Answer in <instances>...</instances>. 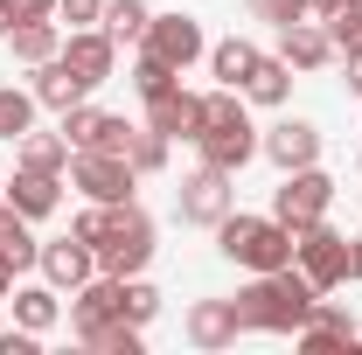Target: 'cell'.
Returning a JSON list of instances; mask_svg holds the SVG:
<instances>
[{
    "label": "cell",
    "instance_id": "1",
    "mask_svg": "<svg viewBox=\"0 0 362 355\" xmlns=\"http://www.w3.org/2000/svg\"><path fill=\"white\" fill-rule=\"evenodd\" d=\"M314 300H320V286L307 272L279 265V272H251V286L237 293V313H244V327H258V334H300L307 313H314Z\"/></svg>",
    "mask_w": 362,
    "mask_h": 355
},
{
    "label": "cell",
    "instance_id": "2",
    "mask_svg": "<svg viewBox=\"0 0 362 355\" xmlns=\"http://www.w3.org/2000/svg\"><path fill=\"white\" fill-rule=\"evenodd\" d=\"M216 251H223L230 265H244V272H279V265H293V230L279 216H244V209H230V216L216 223Z\"/></svg>",
    "mask_w": 362,
    "mask_h": 355
},
{
    "label": "cell",
    "instance_id": "3",
    "mask_svg": "<svg viewBox=\"0 0 362 355\" xmlns=\"http://www.w3.org/2000/svg\"><path fill=\"white\" fill-rule=\"evenodd\" d=\"M146 265H153V216L139 202H112L105 237H98V272L105 279H133Z\"/></svg>",
    "mask_w": 362,
    "mask_h": 355
},
{
    "label": "cell",
    "instance_id": "4",
    "mask_svg": "<svg viewBox=\"0 0 362 355\" xmlns=\"http://www.w3.org/2000/svg\"><path fill=\"white\" fill-rule=\"evenodd\" d=\"M293 265L314 279L320 293H334V286H349V237L334 230V223H300L293 230Z\"/></svg>",
    "mask_w": 362,
    "mask_h": 355
},
{
    "label": "cell",
    "instance_id": "5",
    "mask_svg": "<svg viewBox=\"0 0 362 355\" xmlns=\"http://www.w3.org/2000/svg\"><path fill=\"white\" fill-rule=\"evenodd\" d=\"M327 209H334V175H320V161H314V168H293V175L279 181V195H272V216L286 223V230L320 223Z\"/></svg>",
    "mask_w": 362,
    "mask_h": 355
},
{
    "label": "cell",
    "instance_id": "6",
    "mask_svg": "<svg viewBox=\"0 0 362 355\" xmlns=\"http://www.w3.org/2000/svg\"><path fill=\"white\" fill-rule=\"evenodd\" d=\"M133 181L139 168L126 153H70V188L84 202H133Z\"/></svg>",
    "mask_w": 362,
    "mask_h": 355
},
{
    "label": "cell",
    "instance_id": "7",
    "mask_svg": "<svg viewBox=\"0 0 362 355\" xmlns=\"http://www.w3.org/2000/svg\"><path fill=\"white\" fill-rule=\"evenodd\" d=\"M237 175H223V168H195V175L181 181V195H175V209H181V223H195V230H216V223L237 209V188H230Z\"/></svg>",
    "mask_w": 362,
    "mask_h": 355
},
{
    "label": "cell",
    "instance_id": "8",
    "mask_svg": "<svg viewBox=\"0 0 362 355\" xmlns=\"http://www.w3.org/2000/svg\"><path fill=\"white\" fill-rule=\"evenodd\" d=\"M139 49H153V56H160V63H175V70H188V63H202V56H209V35H202V21H195V14H153V21H146V42Z\"/></svg>",
    "mask_w": 362,
    "mask_h": 355
},
{
    "label": "cell",
    "instance_id": "9",
    "mask_svg": "<svg viewBox=\"0 0 362 355\" xmlns=\"http://www.w3.org/2000/svg\"><path fill=\"white\" fill-rule=\"evenodd\" d=\"M258 153H265L279 175L314 168V161H320V126H314V119H279L272 133H258Z\"/></svg>",
    "mask_w": 362,
    "mask_h": 355
},
{
    "label": "cell",
    "instance_id": "10",
    "mask_svg": "<svg viewBox=\"0 0 362 355\" xmlns=\"http://www.w3.org/2000/svg\"><path fill=\"white\" fill-rule=\"evenodd\" d=\"M63 63L98 91V84H112V70H119V42H112L105 28H70V35H63Z\"/></svg>",
    "mask_w": 362,
    "mask_h": 355
},
{
    "label": "cell",
    "instance_id": "11",
    "mask_svg": "<svg viewBox=\"0 0 362 355\" xmlns=\"http://www.w3.org/2000/svg\"><path fill=\"white\" fill-rule=\"evenodd\" d=\"M42 279L56 286V293H77L84 279H98V251H90L84 237H56V244H42Z\"/></svg>",
    "mask_w": 362,
    "mask_h": 355
},
{
    "label": "cell",
    "instance_id": "12",
    "mask_svg": "<svg viewBox=\"0 0 362 355\" xmlns=\"http://www.w3.org/2000/svg\"><path fill=\"white\" fill-rule=\"evenodd\" d=\"M146 126L168 139H188L195 146V133H202V91H160V98H146Z\"/></svg>",
    "mask_w": 362,
    "mask_h": 355
},
{
    "label": "cell",
    "instance_id": "13",
    "mask_svg": "<svg viewBox=\"0 0 362 355\" xmlns=\"http://www.w3.org/2000/svg\"><path fill=\"white\" fill-rule=\"evenodd\" d=\"M195 153H202L209 168L237 175V168H251V161H258V126H251V119H230V126H216V133L195 139Z\"/></svg>",
    "mask_w": 362,
    "mask_h": 355
},
{
    "label": "cell",
    "instance_id": "14",
    "mask_svg": "<svg viewBox=\"0 0 362 355\" xmlns=\"http://www.w3.org/2000/svg\"><path fill=\"white\" fill-rule=\"evenodd\" d=\"M181 327H188V342H195V349L216 355V349H230V342L244 334V313H237V300H195Z\"/></svg>",
    "mask_w": 362,
    "mask_h": 355
},
{
    "label": "cell",
    "instance_id": "15",
    "mask_svg": "<svg viewBox=\"0 0 362 355\" xmlns=\"http://www.w3.org/2000/svg\"><path fill=\"white\" fill-rule=\"evenodd\" d=\"M105 320H119V279H84L77 293H70V327H77V342H90Z\"/></svg>",
    "mask_w": 362,
    "mask_h": 355
},
{
    "label": "cell",
    "instance_id": "16",
    "mask_svg": "<svg viewBox=\"0 0 362 355\" xmlns=\"http://www.w3.org/2000/svg\"><path fill=\"white\" fill-rule=\"evenodd\" d=\"M293 342L320 355V349H356L362 334H356V320H349V313H341L334 300H327V293H320V300H314V313H307V327H300Z\"/></svg>",
    "mask_w": 362,
    "mask_h": 355
},
{
    "label": "cell",
    "instance_id": "17",
    "mask_svg": "<svg viewBox=\"0 0 362 355\" xmlns=\"http://www.w3.org/2000/svg\"><path fill=\"white\" fill-rule=\"evenodd\" d=\"M279 56H286L293 70H327V63H334V42H327V28L307 14V21L279 28Z\"/></svg>",
    "mask_w": 362,
    "mask_h": 355
},
{
    "label": "cell",
    "instance_id": "18",
    "mask_svg": "<svg viewBox=\"0 0 362 355\" xmlns=\"http://www.w3.org/2000/svg\"><path fill=\"white\" fill-rule=\"evenodd\" d=\"M7 202L21 209L28 223L56 216V202H63V175H35V168H14V181H7Z\"/></svg>",
    "mask_w": 362,
    "mask_h": 355
},
{
    "label": "cell",
    "instance_id": "19",
    "mask_svg": "<svg viewBox=\"0 0 362 355\" xmlns=\"http://www.w3.org/2000/svg\"><path fill=\"white\" fill-rule=\"evenodd\" d=\"M28 91H35V105H49V112H70V105H84V98H90V84L63 63V56L35 63V84H28Z\"/></svg>",
    "mask_w": 362,
    "mask_h": 355
},
{
    "label": "cell",
    "instance_id": "20",
    "mask_svg": "<svg viewBox=\"0 0 362 355\" xmlns=\"http://www.w3.org/2000/svg\"><path fill=\"white\" fill-rule=\"evenodd\" d=\"M244 98H251L258 112H279V105L293 98V63H286L279 49H272V56H258V70L244 77Z\"/></svg>",
    "mask_w": 362,
    "mask_h": 355
},
{
    "label": "cell",
    "instance_id": "21",
    "mask_svg": "<svg viewBox=\"0 0 362 355\" xmlns=\"http://www.w3.org/2000/svg\"><path fill=\"white\" fill-rule=\"evenodd\" d=\"M7 49H14V63H49V56H63V21H14L7 28Z\"/></svg>",
    "mask_w": 362,
    "mask_h": 355
},
{
    "label": "cell",
    "instance_id": "22",
    "mask_svg": "<svg viewBox=\"0 0 362 355\" xmlns=\"http://www.w3.org/2000/svg\"><path fill=\"white\" fill-rule=\"evenodd\" d=\"M258 56H265V49H258V42H244V35H230V42H209V56H202V63L216 70V84L244 91V77L258 70Z\"/></svg>",
    "mask_w": 362,
    "mask_h": 355
},
{
    "label": "cell",
    "instance_id": "23",
    "mask_svg": "<svg viewBox=\"0 0 362 355\" xmlns=\"http://www.w3.org/2000/svg\"><path fill=\"white\" fill-rule=\"evenodd\" d=\"M7 300H14V320H21V327H35V334H49V327L63 320V293H56L49 279H42V286H14Z\"/></svg>",
    "mask_w": 362,
    "mask_h": 355
},
{
    "label": "cell",
    "instance_id": "24",
    "mask_svg": "<svg viewBox=\"0 0 362 355\" xmlns=\"http://www.w3.org/2000/svg\"><path fill=\"white\" fill-rule=\"evenodd\" d=\"M14 153H21V168H35V175H63V168H70V139L63 133H35V126L14 139Z\"/></svg>",
    "mask_w": 362,
    "mask_h": 355
},
{
    "label": "cell",
    "instance_id": "25",
    "mask_svg": "<svg viewBox=\"0 0 362 355\" xmlns=\"http://www.w3.org/2000/svg\"><path fill=\"white\" fill-rule=\"evenodd\" d=\"M0 251L14 258V272H28L35 258H42V244H35V223L21 216L14 202H0Z\"/></svg>",
    "mask_w": 362,
    "mask_h": 355
},
{
    "label": "cell",
    "instance_id": "26",
    "mask_svg": "<svg viewBox=\"0 0 362 355\" xmlns=\"http://www.w3.org/2000/svg\"><path fill=\"white\" fill-rule=\"evenodd\" d=\"M146 21H153L146 0H105V21H98V28H105L112 42H146Z\"/></svg>",
    "mask_w": 362,
    "mask_h": 355
},
{
    "label": "cell",
    "instance_id": "27",
    "mask_svg": "<svg viewBox=\"0 0 362 355\" xmlns=\"http://www.w3.org/2000/svg\"><path fill=\"white\" fill-rule=\"evenodd\" d=\"M35 126V91H21V84H0V139L14 146V139Z\"/></svg>",
    "mask_w": 362,
    "mask_h": 355
},
{
    "label": "cell",
    "instance_id": "28",
    "mask_svg": "<svg viewBox=\"0 0 362 355\" xmlns=\"http://www.w3.org/2000/svg\"><path fill=\"white\" fill-rule=\"evenodd\" d=\"M153 313H160V293H153V286H146V279H119V320H133V327H146V320H153Z\"/></svg>",
    "mask_w": 362,
    "mask_h": 355
},
{
    "label": "cell",
    "instance_id": "29",
    "mask_svg": "<svg viewBox=\"0 0 362 355\" xmlns=\"http://www.w3.org/2000/svg\"><path fill=\"white\" fill-rule=\"evenodd\" d=\"M168 153H175V139H168V133H153V126H139V133H133V146H126V161H133L139 175H160V168H168Z\"/></svg>",
    "mask_w": 362,
    "mask_h": 355
},
{
    "label": "cell",
    "instance_id": "30",
    "mask_svg": "<svg viewBox=\"0 0 362 355\" xmlns=\"http://www.w3.org/2000/svg\"><path fill=\"white\" fill-rule=\"evenodd\" d=\"M320 28H327V42H334V56H349V49H362V0H341V7H334V14L320 21Z\"/></svg>",
    "mask_w": 362,
    "mask_h": 355
},
{
    "label": "cell",
    "instance_id": "31",
    "mask_svg": "<svg viewBox=\"0 0 362 355\" xmlns=\"http://www.w3.org/2000/svg\"><path fill=\"white\" fill-rule=\"evenodd\" d=\"M175 84H181L175 63H160L153 49H139V63H133V91H139V98H160V91H175Z\"/></svg>",
    "mask_w": 362,
    "mask_h": 355
},
{
    "label": "cell",
    "instance_id": "32",
    "mask_svg": "<svg viewBox=\"0 0 362 355\" xmlns=\"http://www.w3.org/2000/svg\"><path fill=\"white\" fill-rule=\"evenodd\" d=\"M90 349H105V355H139V349H146V327H133V320H105V327L90 334Z\"/></svg>",
    "mask_w": 362,
    "mask_h": 355
},
{
    "label": "cell",
    "instance_id": "33",
    "mask_svg": "<svg viewBox=\"0 0 362 355\" xmlns=\"http://www.w3.org/2000/svg\"><path fill=\"white\" fill-rule=\"evenodd\" d=\"M258 21H272V28H293V21H307V0H244Z\"/></svg>",
    "mask_w": 362,
    "mask_h": 355
},
{
    "label": "cell",
    "instance_id": "34",
    "mask_svg": "<svg viewBox=\"0 0 362 355\" xmlns=\"http://www.w3.org/2000/svg\"><path fill=\"white\" fill-rule=\"evenodd\" d=\"M56 21H70V28H98V21H105V0H56Z\"/></svg>",
    "mask_w": 362,
    "mask_h": 355
},
{
    "label": "cell",
    "instance_id": "35",
    "mask_svg": "<svg viewBox=\"0 0 362 355\" xmlns=\"http://www.w3.org/2000/svg\"><path fill=\"white\" fill-rule=\"evenodd\" d=\"M14 21H56V0H7Z\"/></svg>",
    "mask_w": 362,
    "mask_h": 355
},
{
    "label": "cell",
    "instance_id": "36",
    "mask_svg": "<svg viewBox=\"0 0 362 355\" xmlns=\"http://www.w3.org/2000/svg\"><path fill=\"white\" fill-rule=\"evenodd\" d=\"M341 63H349V91H356V98H362V49H349Z\"/></svg>",
    "mask_w": 362,
    "mask_h": 355
},
{
    "label": "cell",
    "instance_id": "37",
    "mask_svg": "<svg viewBox=\"0 0 362 355\" xmlns=\"http://www.w3.org/2000/svg\"><path fill=\"white\" fill-rule=\"evenodd\" d=\"M7 293H14V258L0 251V300H7Z\"/></svg>",
    "mask_w": 362,
    "mask_h": 355
},
{
    "label": "cell",
    "instance_id": "38",
    "mask_svg": "<svg viewBox=\"0 0 362 355\" xmlns=\"http://www.w3.org/2000/svg\"><path fill=\"white\" fill-rule=\"evenodd\" d=\"M349 279H362V237H349Z\"/></svg>",
    "mask_w": 362,
    "mask_h": 355
},
{
    "label": "cell",
    "instance_id": "39",
    "mask_svg": "<svg viewBox=\"0 0 362 355\" xmlns=\"http://www.w3.org/2000/svg\"><path fill=\"white\" fill-rule=\"evenodd\" d=\"M334 7H341V0H307V14H314V21H327Z\"/></svg>",
    "mask_w": 362,
    "mask_h": 355
},
{
    "label": "cell",
    "instance_id": "40",
    "mask_svg": "<svg viewBox=\"0 0 362 355\" xmlns=\"http://www.w3.org/2000/svg\"><path fill=\"white\" fill-rule=\"evenodd\" d=\"M7 28H14V7H7V0H0V42H7Z\"/></svg>",
    "mask_w": 362,
    "mask_h": 355
},
{
    "label": "cell",
    "instance_id": "41",
    "mask_svg": "<svg viewBox=\"0 0 362 355\" xmlns=\"http://www.w3.org/2000/svg\"><path fill=\"white\" fill-rule=\"evenodd\" d=\"M0 202H7V181H0Z\"/></svg>",
    "mask_w": 362,
    "mask_h": 355
}]
</instances>
